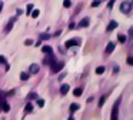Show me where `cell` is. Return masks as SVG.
<instances>
[{
    "instance_id": "52a82bcc",
    "label": "cell",
    "mask_w": 133,
    "mask_h": 120,
    "mask_svg": "<svg viewBox=\"0 0 133 120\" xmlns=\"http://www.w3.org/2000/svg\"><path fill=\"white\" fill-rule=\"evenodd\" d=\"M15 22H16V17H12V19L9 20V23H7L6 27H4V33H9V31L12 30V27H13V24H15Z\"/></svg>"
},
{
    "instance_id": "d6a6232c",
    "label": "cell",
    "mask_w": 133,
    "mask_h": 120,
    "mask_svg": "<svg viewBox=\"0 0 133 120\" xmlns=\"http://www.w3.org/2000/svg\"><path fill=\"white\" fill-rule=\"evenodd\" d=\"M64 77H66V73H62L60 76H59V80H63Z\"/></svg>"
},
{
    "instance_id": "83f0119b",
    "label": "cell",
    "mask_w": 133,
    "mask_h": 120,
    "mask_svg": "<svg viewBox=\"0 0 133 120\" xmlns=\"http://www.w3.org/2000/svg\"><path fill=\"white\" fill-rule=\"evenodd\" d=\"M37 104L40 106V107H43V106H44V100L43 99H37Z\"/></svg>"
},
{
    "instance_id": "4316f807",
    "label": "cell",
    "mask_w": 133,
    "mask_h": 120,
    "mask_svg": "<svg viewBox=\"0 0 133 120\" xmlns=\"http://www.w3.org/2000/svg\"><path fill=\"white\" fill-rule=\"evenodd\" d=\"M102 3V0H93V3H92V7H97L99 4Z\"/></svg>"
},
{
    "instance_id": "d6986e66",
    "label": "cell",
    "mask_w": 133,
    "mask_h": 120,
    "mask_svg": "<svg viewBox=\"0 0 133 120\" xmlns=\"http://www.w3.org/2000/svg\"><path fill=\"white\" fill-rule=\"evenodd\" d=\"M104 70H106V69H104V66H99V67L96 69V74H103Z\"/></svg>"
},
{
    "instance_id": "8992f818",
    "label": "cell",
    "mask_w": 133,
    "mask_h": 120,
    "mask_svg": "<svg viewBox=\"0 0 133 120\" xmlns=\"http://www.w3.org/2000/svg\"><path fill=\"white\" fill-rule=\"evenodd\" d=\"M55 62H56V59H55V54H53V53H49V56L43 60L44 64H53Z\"/></svg>"
},
{
    "instance_id": "d4e9b609",
    "label": "cell",
    "mask_w": 133,
    "mask_h": 120,
    "mask_svg": "<svg viewBox=\"0 0 133 120\" xmlns=\"http://www.w3.org/2000/svg\"><path fill=\"white\" fill-rule=\"evenodd\" d=\"M27 99H29V100H35V99H37V94H36V93H30L29 96H27Z\"/></svg>"
},
{
    "instance_id": "f546056e",
    "label": "cell",
    "mask_w": 133,
    "mask_h": 120,
    "mask_svg": "<svg viewBox=\"0 0 133 120\" xmlns=\"http://www.w3.org/2000/svg\"><path fill=\"white\" fill-rule=\"evenodd\" d=\"M0 63H3V64H6V59H4V56H0Z\"/></svg>"
},
{
    "instance_id": "4dcf8cb0",
    "label": "cell",
    "mask_w": 133,
    "mask_h": 120,
    "mask_svg": "<svg viewBox=\"0 0 133 120\" xmlns=\"http://www.w3.org/2000/svg\"><path fill=\"white\" fill-rule=\"evenodd\" d=\"M127 64H129V66L133 64V59H132V57H127Z\"/></svg>"
},
{
    "instance_id": "836d02e7",
    "label": "cell",
    "mask_w": 133,
    "mask_h": 120,
    "mask_svg": "<svg viewBox=\"0 0 133 120\" xmlns=\"http://www.w3.org/2000/svg\"><path fill=\"white\" fill-rule=\"evenodd\" d=\"M133 36V29H129V37Z\"/></svg>"
},
{
    "instance_id": "ba28073f",
    "label": "cell",
    "mask_w": 133,
    "mask_h": 120,
    "mask_svg": "<svg viewBox=\"0 0 133 120\" xmlns=\"http://www.w3.org/2000/svg\"><path fill=\"white\" fill-rule=\"evenodd\" d=\"M117 27V23L115 22V20H112V22L107 24V27H106V31H112V30H115V29Z\"/></svg>"
},
{
    "instance_id": "5b68a950",
    "label": "cell",
    "mask_w": 133,
    "mask_h": 120,
    "mask_svg": "<svg viewBox=\"0 0 133 120\" xmlns=\"http://www.w3.org/2000/svg\"><path fill=\"white\" fill-rule=\"evenodd\" d=\"M89 23H90L89 17H83V19H82L80 22H79L77 27H79V29H83V27H87V26H89Z\"/></svg>"
},
{
    "instance_id": "6da1fadb",
    "label": "cell",
    "mask_w": 133,
    "mask_h": 120,
    "mask_svg": "<svg viewBox=\"0 0 133 120\" xmlns=\"http://www.w3.org/2000/svg\"><path fill=\"white\" fill-rule=\"evenodd\" d=\"M119 103H120V99L116 100L115 106H113L112 114H110V119H112V120H117V119H119Z\"/></svg>"
},
{
    "instance_id": "277c9868",
    "label": "cell",
    "mask_w": 133,
    "mask_h": 120,
    "mask_svg": "<svg viewBox=\"0 0 133 120\" xmlns=\"http://www.w3.org/2000/svg\"><path fill=\"white\" fill-rule=\"evenodd\" d=\"M79 44H80V40H79V39H70V40H67V42H66V47L67 49L73 47V46H79Z\"/></svg>"
},
{
    "instance_id": "484cf974",
    "label": "cell",
    "mask_w": 133,
    "mask_h": 120,
    "mask_svg": "<svg viewBox=\"0 0 133 120\" xmlns=\"http://www.w3.org/2000/svg\"><path fill=\"white\" fill-rule=\"evenodd\" d=\"M63 6L64 7H70V6H72V2H70V0H63Z\"/></svg>"
},
{
    "instance_id": "cb8c5ba5",
    "label": "cell",
    "mask_w": 133,
    "mask_h": 120,
    "mask_svg": "<svg viewBox=\"0 0 133 120\" xmlns=\"http://www.w3.org/2000/svg\"><path fill=\"white\" fill-rule=\"evenodd\" d=\"M47 39H50V34H47V33L40 34V40H47Z\"/></svg>"
},
{
    "instance_id": "7402d4cb",
    "label": "cell",
    "mask_w": 133,
    "mask_h": 120,
    "mask_svg": "<svg viewBox=\"0 0 133 120\" xmlns=\"http://www.w3.org/2000/svg\"><path fill=\"white\" fill-rule=\"evenodd\" d=\"M29 77H30V73H22L20 74V79L23 80V82H24V80H27Z\"/></svg>"
},
{
    "instance_id": "4fadbf2b",
    "label": "cell",
    "mask_w": 133,
    "mask_h": 120,
    "mask_svg": "<svg viewBox=\"0 0 133 120\" xmlns=\"http://www.w3.org/2000/svg\"><path fill=\"white\" fill-rule=\"evenodd\" d=\"M39 14H40V11H39L37 9H33V10L30 11V14H29V16H32L33 19H37V17H39Z\"/></svg>"
},
{
    "instance_id": "ac0fdd59",
    "label": "cell",
    "mask_w": 133,
    "mask_h": 120,
    "mask_svg": "<svg viewBox=\"0 0 133 120\" xmlns=\"http://www.w3.org/2000/svg\"><path fill=\"white\" fill-rule=\"evenodd\" d=\"M24 111H26V113H30V111H33V104H32V103H27V104L24 106Z\"/></svg>"
},
{
    "instance_id": "f1b7e54d",
    "label": "cell",
    "mask_w": 133,
    "mask_h": 120,
    "mask_svg": "<svg viewBox=\"0 0 133 120\" xmlns=\"http://www.w3.org/2000/svg\"><path fill=\"white\" fill-rule=\"evenodd\" d=\"M24 44L26 46H30V44H33V40H30V39H27L26 42H24Z\"/></svg>"
},
{
    "instance_id": "7a4b0ae2",
    "label": "cell",
    "mask_w": 133,
    "mask_h": 120,
    "mask_svg": "<svg viewBox=\"0 0 133 120\" xmlns=\"http://www.w3.org/2000/svg\"><path fill=\"white\" fill-rule=\"evenodd\" d=\"M130 9H132V3L130 2H123L120 4V11L124 14H129L130 13Z\"/></svg>"
},
{
    "instance_id": "603a6c76",
    "label": "cell",
    "mask_w": 133,
    "mask_h": 120,
    "mask_svg": "<svg viewBox=\"0 0 133 120\" xmlns=\"http://www.w3.org/2000/svg\"><path fill=\"white\" fill-rule=\"evenodd\" d=\"M4 94H0V110H2V107H3V104H4Z\"/></svg>"
},
{
    "instance_id": "2e32d148",
    "label": "cell",
    "mask_w": 133,
    "mask_h": 120,
    "mask_svg": "<svg viewBox=\"0 0 133 120\" xmlns=\"http://www.w3.org/2000/svg\"><path fill=\"white\" fill-rule=\"evenodd\" d=\"M106 99H107V94H103V96L100 97V100H99V107H103V104H104V102H106Z\"/></svg>"
},
{
    "instance_id": "5bb4252c",
    "label": "cell",
    "mask_w": 133,
    "mask_h": 120,
    "mask_svg": "<svg viewBox=\"0 0 133 120\" xmlns=\"http://www.w3.org/2000/svg\"><path fill=\"white\" fill-rule=\"evenodd\" d=\"M82 93H83V89H82V87H77V89L73 90V96H76V97L82 96Z\"/></svg>"
},
{
    "instance_id": "30bf717a",
    "label": "cell",
    "mask_w": 133,
    "mask_h": 120,
    "mask_svg": "<svg viewBox=\"0 0 133 120\" xmlns=\"http://www.w3.org/2000/svg\"><path fill=\"white\" fill-rule=\"evenodd\" d=\"M69 90H70V86H69V84H62L60 93L63 94V96H64V94H67V91H69Z\"/></svg>"
},
{
    "instance_id": "9c48e42d",
    "label": "cell",
    "mask_w": 133,
    "mask_h": 120,
    "mask_svg": "<svg viewBox=\"0 0 133 120\" xmlns=\"http://www.w3.org/2000/svg\"><path fill=\"white\" fill-rule=\"evenodd\" d=\"M113 50H115V43H113V42L107 43V46H106V54H110Z\"/></svg>"
},
{
    "instance_id": "8fae6325",
    "label": "cell",
    "mask_w": 133,
    "mask_h": 120,
    "mask_svg": "<svg viewBox=\"0 0 133 120\" xmlns=\"http://www.w3.org/2000/svg\"><path fill=\"white\" fill-rule=\"evenodd\" d=\"M39 64H36V63H33V64H30V73H39Z\"/></svg>"
},
{
    "instance_id": "ffe728a7",
    "label": "cell",
    "mask_w": 133,
    "mask_h": 120,
    "mask_svg": "<svg viewBox=\"0 0 133 120\" xmlns=\"http://www.w3.org/2000/svg\"><path fill=\"white\" fill-rule=\"evenodd\" d=\"M33 9H35V6H33L32 3H29V4H27V9H26V14H27V16L30 14V11H32Z\"/></svg>"
},
{
    "instance_id": "d590c367",
    "label": "cell",
    "mask_w": 133,
    "mask_h": 120,
    "mask_svg": "<svg viewBox=\"0 0 133 120\" xmlns=\"http://www.w3.org/2000/svg\"><path fill=\"white\" fill-rule=\"evenodd\" d=\"M67 120H75V117H73V116H70V117H69V119H67Z\"/></svg>"
},
{
    "instance_id": "7c38bea8",
    "label": "cell",
    "mask_w": 133,
    "mask_h": 120,
    "mask_svg": "<svg viewBox=\"0 0 133 120\" xmlns=\"http://www.w3.org/2000/svg\"><path fill=\"white\" fill-rule=\"evenodd\" d=\"M79 107H80V106H79L77 103H72V104H70V113H75V111H77Z\"/></svg>"
},
{
    "instance_id": "9a60e30c",
    "label": "cell",
    "mask_w": 133,
    "mask_h": 120,
    "mask_svg": "<svg viewBox=\"0 0 133 120\" xmlns=\"http://www.w3.org/2000/svg\"><path fill=\"white\" fill-rule=\"evenodd\" d=\"M117 40H119L120 43H126V42H127V37L124 36V34L119 33V34H117Z\"/></svg>"
},
{
    "instance_id": "e575fe53",
    "label": "cell",
    "mask_w": 133,
    "mask_h": 120,
    "mask_svg": "<svg viewBox=\"0 0 133 120\" xmlns=\"http://www.w3.org/2000/svg\"><path fill=\"white\" fill-rule=\"evenodd\" d=\"M2 9H3V2L0 0V11H2Z\"/></svg>"
},
{
    "instance_id": "e0dca14e",
    "label": "cell",
    "mask_w": 133,
    "mask_h": 120,
    "mask_svg": "<svg viewBox=\"0 0 133 120\" xmlns=\"http://www.w3.org/2000/svg\"><path fill=\"white\" fill-rule=\"evenodd\" d=\"M42 51H43V53H46V54L53 53V51H52V47H50V46H43V47H42Z\"/></svg>"
},
{
    "instance_id": "44dd1931",
    "label": "cell",
    "mask_w": 133,
    "mask_h": 120,
    "mask_svg": "<svg viewBox=\"0 0 133 120\" xmlns=\"http://www.w3.org/2000/svg\"><path fill=\"white\" fill-rule=\"evenodd\" d=\"M2 110L6 111V113H7V111H10V106H9V103L4 102V104H3V107H2Z\"/></svg>"
},
{
    "instance_id": "3957f363",
    "label": "cell",
    "mask_w": 133,
    "mask_h": 120,
    "mask_svg": "<svg viewBox=\"0 0 133 120\" xmlns=\"http://www.w3.org/2000/svg\"><path fill=\"white\" fill-rule=\"evenodd\" d=\"M64 67V62H55L52 64V73H59Z\"/></svg>"
},
{
    "instance_id": "1f68e13d",
    "label": "cell",
    "mask_w": 133,
    "mask_h": 120,
    "mask_svg": "<svg viewBox=\"0 0 133 120\" xmlns=\"http://www.w3.org/2000/svg\"><path fill=\"white\" fill-rule=\"evenodd\" d=\"M113 3H115V0H110V2H109V4H107V7H109V9H112V7H113Z\"/></svg>"
}]
</instances>
